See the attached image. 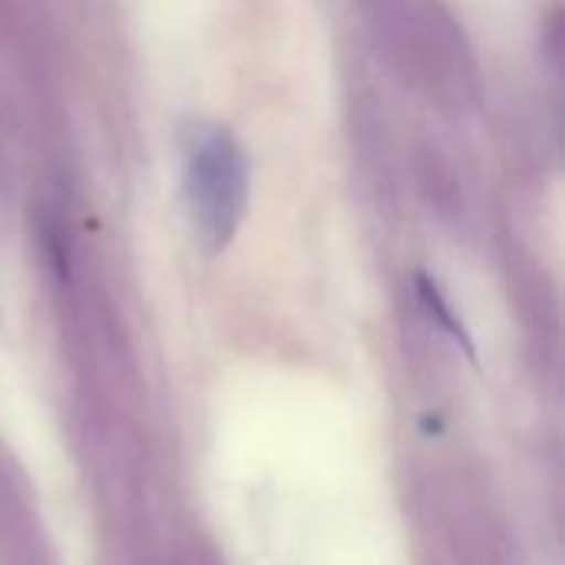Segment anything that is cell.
Returning a JSON list of instances; mask_svg holds the SVG:
<instances>
[{"instance_id":"1","label":"cell","mask_w":565,"mask_h":565,"mask_svg":"<svg viewBox=\"0 0 565 565\" xmlns=\"http://www.w3.org/2000/svg\"><path fill=\"white\" fill-rule=\"evenodd\" d=\"M182 192L205 252L228 248L248 209V156L232 129L205 119L182 129Z\"/></svg>"},{"instance_id":"2","label":"cell","mask_w":565,"mask_h":565,"mask_svg":"<svg viewBox=\"0 0 565 565\" xmlns=\"http://www.w3.org/2000/svg\"><path fill=\"white\" fill-rule=\"evenodd\" d=\"M417 288H420V298H424L427 311H430V315L447 328V334H450V338H457V341L467 348V354H473V344H470V338H467L463 324L454 318V311H450V308H447V301L440 298V288H437L427 275H420V278H417Z\"/></svg>"}]
</instances>
